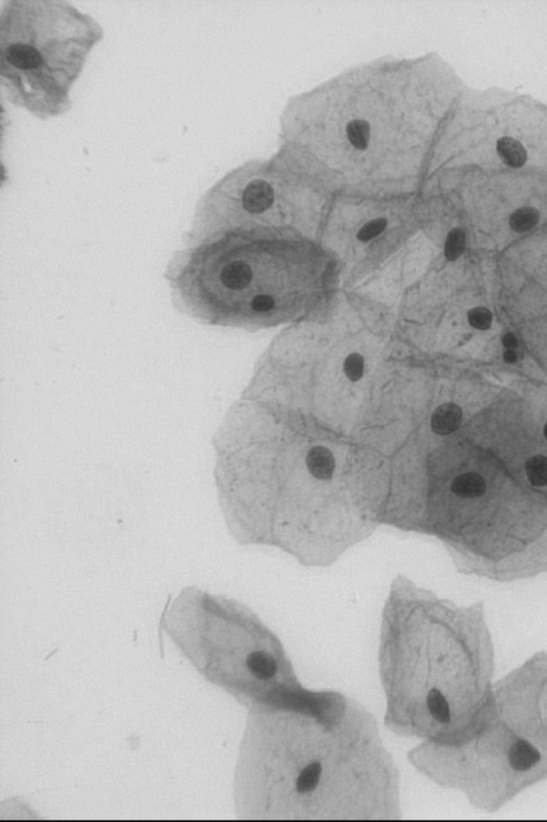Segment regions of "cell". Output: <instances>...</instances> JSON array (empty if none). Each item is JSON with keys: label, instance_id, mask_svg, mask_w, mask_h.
<instances>
[{"label": "cell", "instance_id": "3", "mask_svg": "<svg viewBox=\"0 0 547 822\" xmlns=\"http://www.w3.org/2000/svg\"><path fill=\"white\" fill-rule=\"evenodd\" d=\"M308 470L319 480H331L335 471L336 462L333 453L324 446L310 448L306 458Z\"/></svg>", "mask_w": 547, "mask_h": 822}, {"label": "cell", "instance_id": "2", "mask_svg": "<svg viewBox=\"0 0 547 822\" xmlns=\"http://www.w3.org/2000/svg\"><path fill=\"white\" fill-rule=\"evenodd\" d=\"M462 420L463 411L461 407L453 403H447L440 405L434 410L431 418V428L435 434L447 436L461 426Z\"/></svg>", "mask_w": 547, "mask_h": 822}, {"label": "cell", "instance_id": "14", "mask_svg": "<svg viewBox=\"0 0 547 822\" xmlns=\"http://www.w3.org/2000/svg\"><path fill=\"white\" fill-rule=\"evenodd\" d=\"M529 481L535 486H544L547 484V458L543 455L532 456L525 465Z\"/></svg>", "mask_w": 547, "mask_h": 822}, {"label": "cell", "instance_id": "22", "mask_svg": "<svg viewBox=\"0 0 547 822\" xmlns=\"http://www.w3.org/2000/svg\"><path fill=\"white\" fill-rule=\"evenodd\" d=\"M544 435H545V437H546V439H547V422H546V424H545V426H544Z\"/></svg>", "mask_w": 547, "mask_h": 822}, {"label": "cell", "instance_id": "13", "mask_svg": "<svg viewBox=\"0 0 547 822\" xmlns=\"http://www.w3.org/2000/svg\"><path fill=\"white\" fill-rule=\"evenodd\" d=\"M322 766L319 762H312L308 764L296 780V790L299 794H307L312 791L319 785L321 778Z\"/></svg>", "mask_w": 547, "mask_h": 822}, {"label": "cell", "instance_id": "4", "mask_svg": "<svg viewBox=\"0 0 547 822\" xmlns=\"http://www.w3.org/2000/svg\"><path fill=\"white\" fill-rule=\"evenodd\" d=\"M6 58L10 65L21 70L37 69L42 62L40 51L28 44H12L6 49Z\"/></svg>", "mask_w": 547, "mask_h": 822}, {"label": "cell", "instance_id": "6", "mask_svg": "<svg viewBox=\"0 0 547 822\" xmlns=\"http://www.w3.org/2000/svg\"><path fill=\"white\" fill-rule=\"evenodd\" d=\"M511 766L516 771H527L541 760L539 750L526 740L517 741L509 753Z\"/></svg>", "mask_w": 547, "mask_h": 822}, {"label": "cell", "instance_id": "9", "mask_svg": "<svg viewBox=\"0 0 547 822\" xmlns=\"http://www.w3.org/2000/svg\"><path fill=\"white\" fill-rule=\"evenodd\" d=\"M248 671L261 680L272 679L277 673V664L270 654L263 651L252 652L246 660Z\"/></svg>", "mask_w": 547, "mask_h": 822}, {"label": "cell", "instance_id": "11", "mask_svg": "<svg viewBox=\"0 0 547 822\" xmlns=\"http://www.w3.org/2000/svg\"><path fill=\"white\" fill-rule=\"evenodd\" d=\"M347 135L356 149L366 150L370 140V124L366 120H351L347 124Z\"/></svg>", "mask_w": 547, "mask_h": 822}, {"label": "cell", "instance_id": "15", "mask_svg": "<svg viewBox=\"0 0 547 822\" xmlns=\"http://www.w3.org/2000/svg\"><path fill=\"white\" fill-rule=\"evenodd\" d=\"M466 236L463 229L453 228L448 234L445 243V256L450 262L457 260L464 253Z\"/></svg>", "mask_w": 547, "mask_h": 822}, {"label": "cell", "instance_id": "18", "mask_svg": "<svg viewBox=\"0 0 547 822\" xmlns=\"http://www.w3.org/2000/svg\"><path fill=\"white\" fill-rule=\"evenodd\" d=\"M387 224H388V221H387L386 219H384V217L375 219V220L367 223L366 225H363V226L359 229L358 234H357V238H358V240L361 241V242H368V241L372 240V239H374L375 237L382 234L383 231H384L385 228H386Z\"/></svg>", "mask_w": 547, "mask_h": 822}, {"label": "cell", "instance_id": "12", "mask_svg": "<svg viewBox=\"0 0 547 822\" xmlns=\"http://www.w3.org/2000/svg\"><path fill=\"white\" fill-rule=\"evenodd\" d=\"M426 703H428V709L432 716L437 719L438 722L442 723V724H448L450 722L451 714H450L449 705H448L447 699L438 689H432L428 691Z\"/></svg>", "mask_w": 547, "mask_h": 822}, {"label": "cell", "instance_id": "5", "mask_svg": "<svg viewBox=\"0 0 547 822\" xmlns=\"http://www.w3.org/2000/svg\"><path fill=\"white\" fill-rule=\"evenodd\" d=\"M496 149L503 163L512 169H519L527 162V151L524 145L510 136L499 138Z\"/></svg>", "mask_w": 547, "mask_h": 822}, {"label": "cell", "instance_id": "7", "mask_svg": "<svg viewBox=\"0 0 547 822\" xmlns=\"http://www.w3.org/2000/svg\"><path fill=\"white\" fill-rule=\"evenodd\" d=\"M451 491L459 497L477 498L485 493L487 483L480 474L469 472L453 480Z\"/></svg>", "mask_w": 547, "mask_h": 822}, {"label": "cell", "instance_id": "16", "mask_svg": "<svg viewBox=\"0 0 547 822\" xmlns=\"http://www.w3.org/2000/svg\"><path fill=\"white\" fill-rule=\"evenodd\" d=\"M343 369H345V373L347 378L353 381V383H356V381H358L363 377V369H365V359L359 353H351L345 360Z\"/></svg>", "mask_w": 547, "mask_h": 822}, {"label": "cell", "instance_id": "1", "mask_svg": "<svg viewBox=\"0 0 547 822\" xmlns=\"http://www.w3.org/2000/svg\"><path fill=\"white\" fill-rule=\"evenodd\" d=\"M274 203V190L263 180H254L245 187L243 206L250 213H261Z\"/></svg>", "mask_w": 547, "mask_h": 822}, {"label": "cell", "instance_id": "17", "mask_svg": "<svg viewBox=\"0 0 547 822\" xmlns=\"http://www.w3.org/2000/svg\"><path fill=\"white\" fill-rule=\"evenodd\" d=\"M468 321L473 326L474 328L478 330H487L491 328L492 323H493V315L489 308H474L473 310L468 312Z\"/></svg>", "mask_w": 547, "mask_h": 822}, {"label": "cell", "instance_id": "8", "mask_svg": "<svg viewBox=\"0 0 547 822\" xmlns=\"http://www.w3.org/2000/svg\"><path fill=\"white\" fill-rule=\"evenodd\" d=\"M252 278V271L248 265L243 262H232L227 265L220 274V280L226 287L240 290L246 287Z\"/></svg>", "mask_w": 547, "mask_h": 822}, {"label": "cell", "instance_id": "21", "mask_svg": "<svg viewBox=\"0 0 547 822\" xmlns=\"http://www.w3.org/2000/svg\"><path fill=\"white\" fill-rule=\"evenodd\" d=\"M503 360H505V362L507 363H514L517 360L516 351H515L514 349H507V351L503 353Z\"/></svg>", "mask_w": 547, "mask_h": 822}, {"label": "cell", "instance_id": "10", "mask_svg": "<svg viewBox=\"0 0 547 822\" xmlns=\"http://www.w3.org/2000/svg\"><path fill=\"white\" fill-rule=\"evenodd\" d=\"M540 221V212L532 207H522L513 211L510 215L509 223L515 233H526L538 225Z\"/></svg>", "mask_w": 547, "mask_h": 822}, {"label": "cell", "instance_id": "20", "mask_svg": "<svg viewBox=\"0 0 547 822\" xmlns=\"http://www.w3.org/2000/svg\"><path fill=\"white\" fill-rule=\"evenodd\" d=\"M503 343L505 349H514V351L517 346H519V341H517L516 337H515L514 334L512 333L505 334L503 339Z\"/></svg>", "mask_w": 547, "mask_h": 822}, {"label": "cell", "instance_id": "19", "mask_svg": "<svg viewBox=\"0 0 547 822\" xmlns=\"http://www.w3.org/2000/svg\"><path fill=\"white\" fill-rule=\"evenodd\" d=\"M274 305H275V301L268 294H259L254 298L252 302V308L257 312L270 311L274 308Z\"/></svg>", "mask_w": 547, "mask_h": 822}]
</instances>
